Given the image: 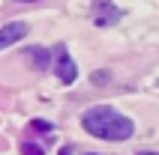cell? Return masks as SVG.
I'll return each instance as SVG.
<instances>
[{
	"label": "cell",
	"instance_id": "4",
	"mask_svg": "<svg viewBox=\"0 0 159 155\" xmlns=\"http://www.w3.org/2000/svg\"><path fill=\"white\" fill-rule=\"evenodd\" d=\"M24 36H27V24L24 21H9V24L0 30V51L9 48V45H15V42H21Z\"/></svg>",
	"mask_w": 159,
	"mask_h": 155
},
{
	"label": "cell",
	"instance_id": "10",
	"mask_svg": "<svg viewBox=\"0 0 159 155\" xmlns=\"http://www.w3.org/2000/svg\"><path fill=\"white\" fill-rule=\"evenodd\" d=\"M138 155H159V152H138Z\"/></svg>",
	"mask_w": 159,
	"mask_h": 155
},
{
	"label": "cell",
	"instance_id": "1",
	"mask_svg": "<svg viewBox=\"0 0 159 155\" xmlns=\"http://www.w3.org/2000/svg\"><path fill=\"white\" fill-rule=\"evenodd\" d=\"M81 125L87 134H93L99 140H129L135 134V122L123 113H117L114 107H105V104L90 107L81 116Z\"/></svg>",
	"mask_w": 159,
	"mask_h": 155
},
{
	"label": "cell",
	"instance_id": "11",
	"mask_svg": "<svg viewBox=\"0 0 159 155\" xmlns=\"http://www.w3.org/2000/svg\"><path fill=\"white\" fill-rule=\"evenodd\" d=\"M18 3H36V0H18Z\"/></svg>",
	"mask_w": 159,
	"mask_h": 155
},
{
	"label": "cell",
	"instance_id": "9",
	"mask_svg": "<svg viewBox=\"0 0 159 155\" xmlns=\"http://www.w3.org/2000/svg\"><path fill=\"white\" fill-rule=\"evenodd\" d=\"M60 155H78V149H75V146H66V149H60Z\"/></svg>",
	"mask_w": 159,
	"mask_h": 155
},
{
	"label": "cell",
	"instance_id": "6",
	"mask_svg": "<svg viewBox=\"0 0 159 155\" xmlns=\"http://www.w3.org/2000/svg\"><path fill=\"white\" fill-rule=\"evenodd\" d=\"M108 81H111V75H108V72H102V69L93 72V84H96V86H105Z\"/></svg>",
	"mask_w": 159,
	"mask_h": 155
},
{
	"label": "cell",
	"instance_id": "5",
	"mask_svg": "<svg viewBox=\"0 0 159 155\" xmlns=\"http://www.w3.org/2000/svg\"><path fill=\"white\" fill-rule=\"evenodd\" d=\"M30 63H33L36 69H45V66H48V51H45V48H30Z\"/></svg>",
	"mask_w": 159,
	"mask_h": 155
},
{
	"label": "cell",
	"instance_id": "8",
	"mask_svg": "<svg viewBox=\"0 0 159 155\" xmlns=\"http://www.w3.org/2000/svg\"><path fill=\"white\" fill-rule=\"evenodd\" d=\"M30 125H33L36 131H51V122H45V119H33Z\"/></svg>",
	"mask_w": 159,
	"mask_h": 155
},
{
	"label": "cell",
	"instance_id": "2",
	"mask_svg": "<svg viewBox=\"0 0 159 155\" xmlns=\"http://www.w3.org/2000/svg\"><path fill=\"white\" fill-rule=\"evenodd\" d=\"M54 72H57V78H60L63 84H75L78 69H75L72 57L66 54V48H57V54H54Z\"/></svg>",
	"mask_w": 159,
	"mask_h": 155
},
{
	"label": "cell",
	"instance_id": "7",
	"mask_svg": "<svg viewBox=\"0 0 159 155\" xmlns=\"http://www.w3.org/2000/svg\"><path fill=\"white\" fill-rule=\"evenodd\" d=\"M21 152H24V155H45L42 146H36V143H24V146H21Z\"/></svg>",
	"mask_w": 159,
	"mask_h": 155
},
{
	"label": "cell",
	"instance_id": "3",
	"mask_svg": "<svg viewBox=\"0 0 159 155\" xmlns=\"http://www.w3.org/2000/svg\"><path fill=\"white\" fill-rule=\"evenodd\" d=\"M93 21H96V27H111L120 21V9L111 0H96L93 3Z\"/></svg>",
	"mask_w": 159,
	"mask_h": 155
}]
</instances>
